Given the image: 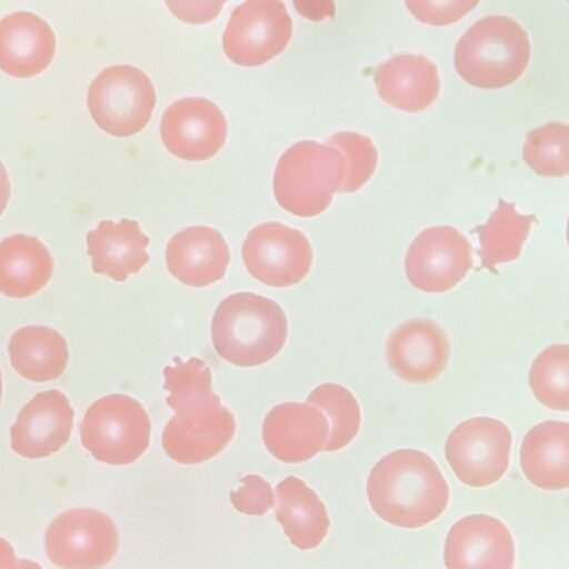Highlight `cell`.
<instances>
[{
	"label": "cell",
	"instance_id": "6da1fadb",
	"mask_svg": "<svg viewBox=\"0 0 569 569\" xmlns=\"http://www.w3.org/2000/svg\"><path fill=\"white\" fill-rule=\"evenodd\" d=\"M166 401L174 416L166 423L161 442L164 452L176 462L194 465L222 451L236 431L233 415L213 392L210 368L192 357L174 358L163 369Z\"/></svg>",
	"mask_w": 569,
	"mask_h": 569
},
{
	"label": "cell",
	"instance_id": "7a4b0ae2",
	"mask_svg": "<svg viewBox=\"0 0 569 569\" xmlns=\"http://www.w3.org/2000/svg\"><path fill=\"white\" fill-rule=\"evenodd\" d=\"M366 492L373 512L405 529L436 520L449 502V486L426 452L397 449L379 459L369 472Z\"/></svg>",
	"mask_w": 569,
	"mask_h": 569
},
{
	"label": "cell",
	"instance_id": "3957f363",
	"mask_svg": "<svg viewBox=\"0 0 569 569\" xmlns=\"http://www.w3.org/2000/svg\"><path fill=\"white\" fill-rule=\"evenodd\" d=\"M288 320L274 300L253 292L224 298L211 321V339L217 353L239 367L268 362L284 346Z\"/></svg>",
	"mask_w": 569,
	"mask_h": 569
},
{
	"label": "cell",
	"instance_id": "277c9868",
	"mask_svg": "<svg viewBox=\"0 0 569 569\" xmlns=\"http://www.w3.org/2000/svg\"><path fill=\"white\" fill-rule=\"evenodd\" d=\"M531 44L526 30L510 17L492 14L475 22L455 48V69L467 83L498 89L527 69Z\"/></svg>",
	"mask_w": 569,
	"mask_h": 569
},
{
	"label": "cell",
	"instance_id": "5b68a950",
	"mask_svg": "<svg viewBox=\"0 0 569 569\" xmlns=\"http://www.w3.org/2000/svg\"><path fill=\"white\" fill-rule=\"evenodd\" d=\"M345 172V159L337 149L302 140L279 158L273 192L284 210L299 217H313L328 208Z\"/></svg>",
	"mask_w": 569,
	"mask_h": 569
},
{
	"label": "cell",
	"instance_id": "8992f818",
	"mask_svg": "<svg viewBox=\"0 0 569 569\" xmlns=\"http://www.w3.org/2000/svg\"><path fill=\"white\" fill-rule=\"evenodd\" d=\"M151 422L134 398L111 393L92 402L80 422L82 446L100 462L124 466L134 462L150 442Z\"/></svg>",
	"mask_w": 569,
	"mask_h": 569
},
{
	"label": "cell",
	"instance_id": "52a82bcc",
	"mask_svg": "<svg viewBox=\"0 0 569 569\" xmlns=\"http://www.w3.org/2000/svg\"><path fill=\"white\" fill-rule=\"evenodd\" d=\"M87 103L99 128L112 136L127 137L149 122L156 91L142 70L130 64H114L92 80Z\"/></svg>",
	"mask_w": 569,
	"mask_h": 569
},
{
	"label": "cell",
	"instance_id": "ba28073f",
	"mask_svg": "<svg viewBox=\"0 0 569 569\" xmlns=\"http://www.w3.org/2000/svg\"><path fill=\"white\" fill-rule=\"evenodd\" d=\"M512 435L492 417H473L460 422L445 443L446 459L465 485L483 488L497 482L510 461Z\"/></svg>",
	"mask_w": 569,
	"mask_h": 569
},
{
	"label": "cell",
	"instance_id": "9c48e42d",
	"mask_svg": "<svg viewBox=\"0 0 569 569\" xmlns=\"http://www.w3.org/2000/svg\"><path fill=\"white\" fill-rule=\"evenodd\" d=\"M44 546L49 560L62 569H98L116 555L119 535L107 513L78 508L60 513L49 525Z\"/></svg>",
	"mask_w": 569,
	"mask_h": 569
},
{
	"label": "cell",
	"instance_id": "30bf717a",
	"mask_svg": "<svg viewBox=\"0 0 569 569\" xmlns=\"http://www.w3.org/2000/svg\"><path fill=\"white\" fill-rule=\"evenodd\" d=\"M472 268L469 240L451 226L423 229L409 244L405 272L411 286L428 293L456 287Z\"/></svg>",
	"mask_w": 569,
	"mask_h": 569
},
{
	"label": "cell",
	"instance_id": "8fae6325",
	"mask_svg": "<svg viewBox=\"0 0 569 569\" xmlns=\"http://www.w3.org/2000/svg\"><path fill=\"white\" fill-rule=\"evenodd\" d=\"M291 33L292 20L282 2L249 0L232 11L222 47L237 64L259 66L280 53Z\"/></svg>",
	"mask_w": 569,
	"mask_h": 569
},
{
	"label": "cell",
	"instance_id": "7c38bea8",
	"mask_svg": "<svg viewBox=\"0 0 569 569\" xmlns=\"http://www.w3.org/2000/svg\"><path fill=\"white\" fill-rule=\"evenodd\" d=\"M241 253L249 273L274 288L300 282L312 263V248L307 237L298 229L276 221L251 229Z\"/></svg>",
	"mask_w": 569,
	"mask_h": 569
},
{
	"label": "cell",
	"instance_id": "4fadbf2b",
	"mask_svg": "<svg viewBox=\"0 0 569 569\" xmlns=\"http://www.w3.org/2000/svg\"><path fill=\"white\" fill-rule=\"evenodd\" d=\"M160 134L174 156L200 161L214 156L227 137V120L220 108L202 97H184L162 114Z\"/></svg>",
	"mask_w": 569,
	"mask_h": 569
},
{
	"label": "cell",
	"instance_id": "5bb4252c",
	"mask_svg": "<svg viewBox=\"0 0 569 569\" xmlns=\"http://www.w3.org/2000/svg\"><path fill=\"white\" fill-rule=\"evenodd\" d=\"M446 569H512L515 541L498 518L472 513L449 529L443 549Z\"/></svg>",
	"mask_w": 569,
	"mask_h": 569
},
{
	"label": "cell",
	"instance_id": "9a60e30c",
	"mask_svg": "<svg viewBox=\"0 0 569 569\" xmlns=\"http://www.w3.org/2000/svg\"><path fill=\"white\" fill-rule=\"evenodd\" d=\"M450 350V340L436 321L415 318L391 331L386 342V359L401 380L428 383L445 371Z\"/></svg>",
	"mask_w": 569,
	"mask_h": 569
},
{
	"label": "cell",
	"instance_id": "2e32d148",
	"mask_svg": "<svg viewBox=\"0 0 569 569\" xmlns=\"http://www.w3.org/2000/svg\"><path fill=\"white\" fill-rule=\"evenodd\" d=\"M73 419L74 411L63 392L41 391L21 408L11 426V449L29 459L48 457L68 442Z\"/></svg>",
	"mask_w": 569,
	"mask_h": 569
},
{
	"label": "cell",
	"instance_id": "e0dca14e",
	"mask_svg": "<svg viewBox=\"0 0 569 569\" xmlns=\"http://www.w3.org/2000/svg\"><path fill=\"white\" fill-rule=\"evenodd\" d=\"M329 422L315 406L283 402L273 407L262 422V439L268 451L286 463L315 457L329 437Z\"/></svg>",
	"mask_w": 569,
	"mask_h": 569
},
{
	"label": "cell",
	"instance_id": "ac0fdd59",
	"mask_svg": "<svg viewBox=\"0 0 569 569\" xmlns=\"http://www.w3.org/2000/svg\"><path fill=\"white\" fill-rule=\"evenodd\" d=\"M169 272L181 283L206 287L223 278L230 252L222 234L208 226L187 227L166 247Z\"/></svg>",
	"mask_w": 569,
	"mask_h": 569
},
{
	"label": "cell",
	"instance_id": "d6986e66",
	"mask_svg": "<svg viewBox=\"0 0 569 569\" xmlns=\"http://www.w3.org/2000/svg\"><path fill=\"white\" fill-rule=\"evenodd\" d=\"M56 52V37L47 21L29 11L0 20V69L16 78L41 73Z\"/></svg>",
	"mask_w": 569,
	"mask_h": 569
},
{
	"label": "cell",
	"instance_id": "ffe728a7",
	"mask_svg": "<svg viewBox=\"0 0 569 569\" xmlns=\"http://www.w3.org/2000/svg\"><path fill=\"white\" fill-rule=\"evenodd\" d=\"M379 97L407 112L427 109L437 99L440 79L436 64L425 56L396 54L375 70Z\"/></svg>",
	"mask_w": 569,
	"mask_h": 569
},
{
	"label": "cell",
	"instance_id": "44dd1931",
	"mask_svg": "<svg viewBox=\"0 0 569 569\" xmlns=\"http://www.w3.org/2000/svg\"><path fill=\"white\" fill-rule=\"evenodd\" d=\"M149 238L136 220H102L87 233V252L96 273L122 282L149 261Z\"/></svg>",
	"mask_w": 569,
	"mask_h": 569
},
{
	"label": "cell",
	"instance_id": "7402d4cb",
	"mask_svg": "<svg viewBox=\"0 0 569 569\" xmlns=\"http://www.w3.org/2000/svg\"><path fill=\"white\" fill-rule=\"evenodd\" d=\"M520 467L525 477L543 490L569 486V425L547 420L533 426L520 446Z\"/></svg>",
	"mask_w": 569,
	"mask_h": 569
},
{
	"label": "cell",
	"instance_id": "603a6c76",
	"mask_svg": "<svg viewBox=\"0 0 569 569\" xmlns=\"http://www.w3.org/2000/svg\"><path fill=\"white\" fill-rule=\"evenodd\" d=\"M276 492V518L291 543L300 550L318 547L330 527L326 506L319 496L295 476L281 480Z\"/></svg>",
	"mask_w": 569,
	"mask_h": 569
},
{
	"label": "cell",
	"instance_id": "cb8c5ba5",
	"mask_svg": "<svg viewBox=\"0 0 569 569\" xmlns=\"http://www.w3.org/2000/svg\"><path fill=\"white\" fill-rule=\"evenodd\" d=\"M53 272L48 248L36 237L16 233L0 241V293L23 299L40 291Z\"/></svg>",
	"mask_w": 569,
	"mask_h": 569
},
{
	"label": "cell",
	"instance_id": "d4e9b609",
	"mask_svg": "<svg viewBox=\"0 0 569 569\" xmlns=\"http://www.w3.org/2000/svg\"><path fill=\"white\" fill-rule=\"evenodd\" d=\"M8 352L13 369L34 382L59 378L69 360L67 340L48 326L30 325L18 329L9 340Z\"/></svg>",
	"mask_w": 569,
	"mask_h": 569
},
{
	"label": "cell",
	"instance_id": "484cf974",
	"mask_svg": "<svg viewBox=\"0 0 569 569\" xmlns=\"http://www.w3.org/2000/svg\"><path fill=\"white\" fill-rule=\"evenodd\" d=\"M535 220V216L522 214L513 203L500 199L488 221L473 230L482 267L492 270L518 259Z\"/></svg>",
	"mask_w": 569,
	"mask_h": 569
},
{
	"label": "cell",
	"instance_id": "4316f807",
	"mask_svg": "<svg viewBox=\"0 0 569 569\" xmlns=\"http://www.w3.org/2000/svg\"><path fill=\"white\" fill-rule=\"evenodd\" d=\"M529 386L535 398L556 411L569 410V346L551 345L533 359Z\"/></svg>",
	"mask_w": 569,
	"mask_h": 569
},
{
	"label": "cell",
	"instance_id": "83f0119b",
	"mask_svg": "<svg viewBox=\"0 0 569 569\" xmlns=\"http://www.w3.org/2000/svg\"><path fill=\"white\" fill-rule=\"evenodd\" d=\"M307 401L321 408L331 422L329 437L322 450H340L356 438L361 425V411L349 389L338 383L326 382L316 387L307 397Z\"/></svg>",
	"mask_w": 569,
	"mask_h": 569
},
{
	"label": "cell",
	"instance_id": "f1b7e54d",
	"mask_svg": "<svg viewBox=\"0 0 569 569\" xmlns=\"http://www.w3.org/2000/svg\"><path fill=\"white\" fill-rule=\"evenodd\" d=\"M522 159L541 177L560 178L568 173V126L547 122L527 133Z\"/></svg>",
	"mask_w": 569,
	"mask_h": 569
},
{
	"label": "cell",
	"instance_id": "f546056e",
	"mask_svg": "<svg viewBox=\"0 0 569 569\" xmlns=\"http://www.w3.org/2000/svg\"><path fill=\"white\" fill-rule=\"evenodd\" d=\"M328 146L337 149L345 159L346 172L339 192H355L365 186L373 174L378 152L373 142L353 131H340L331 136Z\"/></svg>",
	"mask_w": 569,
	"mask_h": 569
},
{
	"label": "cell",
	"instance_id": "4dcf8cb0",
	"mask_svg": "<svg viewBox=\"0 0 569 569\" xmlns=\"http://www.w3.org/2000/svg\"><path fill=\"white\" fill-rule=\"evenodd\" d=\"M242 486L230 492L233 507L246 515L262 516L274 506L271 486L258 475L241 478Z\"/></svg>",
	"mask_w": 569,
	"mask_h": 569
},
{
	"label": "cell",
	"instance_id": "1f68e13d",
	"mask_svg": "<svg viewBox=\"0 0 569 569\" xmlns=\"http://www.w3.org/2000/svg\"><path fill=\"white\" fill-rule=\"evenodd\" d=\"M478 1H406L405 4L413 17L427 24L445 26L459 21L470 12Z\"/></svg>",
	"mask_w": 569,
	"mask_h": 569
},
{
	"label": "cell",
	"instance_id": "d6a6232c",
	"mask_svg": "<svg viewBox=\"0 0 569 569\" xmlns=\"http://www.w3.org/2000/svg\"><path fill=\"white\" fill-rule=\"evenodd\" d=\"M0 569H19L13 548L3 538H0Z\"/></svg>",
	"mask_w": 569,
	"mask_h": 569
},
{
	"label": "cell",
	"instance_id": "836d02e7",
	"mask_svg": "<svg viewBox=\"0 0 569 569\" xmlns=\"http://www.w3.org/2000/svg\"><path fill=\"white\" fill-rule=\"evenodd\" d=\"M10 198V182L7 170L0 161V216L4 211Z\"/></svg>",
	"mask_w": 569,
	"mask_h": 569
},
{
	"label": "cell",
	"instance_id": "e575fe53",
	"mask_svg": "<svg viewBox=\"0 0 569 569\" xmlns=\"http://www.w3.org/2000/svg\"><path fill=\"white\" fill-rule=\"evenodd\" d=\"M19 569H42L37 562L26 559L18 560Z\"/></svg>",
	"mask_w": 569,
	"mask_h": 569
},
{
	"label": "cell",
	"instance_id": "d590c367",
	"mask_svg": "<svg viewBox=\"0 0 569 569\" xmlns=\"http://www.w3.org/2000/svg\"><path fill=\"white\" fill-rule=\"evenodd\" d=\"M2 398V378H1V371H0V402Z\"/></svg>",
	"mask_w": 569,
	"mask_h": 569
}]
</instances>
